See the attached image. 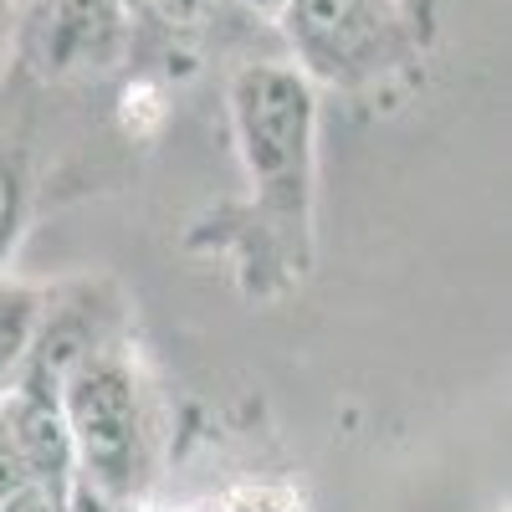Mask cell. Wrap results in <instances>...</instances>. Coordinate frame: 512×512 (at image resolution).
Listing matches in <instances>:
<instances>
[{
    "instance_id": "cell-4",
    "label": "cell",
    "mask_w": 512,
    "mask_h": 512,
    "mask_svg": "<svg viewBox=\"0 0 512 512\" xmlns=\"http://www.w3.org/2000/svg\"><path fill=\"white\" fill-rule=\"evenodd\" d=\"M123 11L118 0H47L31 21L26 52L47 77H88L118 62L123 52Z\"/></svg>"
},
{
    "instance_id": "cell-6",
    "label": "cell",
    "mask_w": 512,
    "mask_h": 512,
    "mask_svg": "<svg viewBox=\"0 0 512 512\" xmlns=\"http://www.w3.org/2000/svg\"><path fill=\"white\" fill-rule=\"evenodd\" d=\"M47 313V297L36 287H11L0 282V395L16 384L21 364H26V349L36 338V323Z\"/></svg>"
},
{
    "instance_id": "cell-12",
    "label": "cell",
    "mask_w": 512,
    "mask_h": 512,
    "mask_svg": "<svg viewBox=\"0 0 512 512\" xmlns=\"http://www.w3.org/2000/svg\"><path fill=\"white\" fill-rule=\"evenodd\" d=\"M241 6H251V11H262V16H277L287 0H241Z\"/></svg>"
},
{
    "instance_id": "cell-3",
    "label": "cell",
    "mask_w": 512,
    "mask_h": 512,
    "mask_svg": "<svg viewBox=\"0 0 512 512\" xmlns=\"http://www.w3.org/2000/svg\"><path fill=\"white\" fill-rule=\"evenodd\" d=\"M277 16L297 62L328 82H359L400 52L390 0H287Z\"/></svg>"
},
{
    "instance_id": "cell-9",
    "label": "cell",
    "mask_w": 512,
    "mask_h": 512,
    "mask_svg": "<svg viewBox=\"0 0 512 512\" xmlns=\"http://www.w3.org/2000/svg\"><path fill=\"white\" fill-rule=\"evenodd\" d=\"M31 472H26V461H21V451H16V441H11V425H6V410H0V497H6L11 487H21Z\"/></svg>"
},
{
    "instance_id": "cell-10",
    "label": "cell",
    "mask_w": 512,
    "mask_h": 512,
    "mask_svg": "<svg viewBox=\"0 0 512 512\" xmlns=\"http://www.w3.org/2000/svg\"><path fill=\"white\" fill-rule=\"evenodd\" d=\"M149 6L169 21V26H195V21H205L210 16V6H216V0H149Z\"/></svg>"
},
{
    "instance_id": "cell-7",
    "label": "cell",
    "mask_w": 512,
    "mask_h": 512,
    "mask_svg": "<svg viewBox=\"0 0 512 512\" xmlns=\"http://www.w3.org/2000/svg\"><path fill=\"white\" fill-rule=\"evenodd\" d=\"M67 487L72 482H47V477H26L0 497V512H67Z\"/></svg>"
},
{
    "instance_id": "cell-8",
    "label": "cell",
    "mask_w": 512,
    "mask_h": 512,
    "mask_svg": "<svg viewBox=\"0 0 512 512\" xmlns=\"http://www.w3.org/2000/svg\"><path fill=\"white\" fill-rule=\"evenodd\" d=\"M16 231H21V175L11 164H0V262H6Z\"/></svg>"
},
{
    "instance_id": "cell-2",
    "label": "cell",
    "mask_w": 512,
    "mask_h": 512,
    "mask_svg": "<svg viewBox=\"0 0 512 512\" xmlns=\"http://www.w3.org/2000/svg\"><path fill=\"white\" fill-rule=\"evenodd\" d=\"M62 415L72 431V461L82 466L77 482L98 487L103 497H123L139 482V395L118 359H88L62 384Z\"/></svg>"
},
{
    "instance_id": "cell-11",
    "label": "cell",
    "mask_w": 512,
    "mask_h": 512,
    "mask_svg": "<svg viewBox=\"0 0 512 512\" xmlns=\"http://www.w3.org/2000/svg\"><path fill=\"white\" fill-rule=\"evenodd\" d=\"M67 512H113V497H103L98 487H88V482L72 477V487H67Z\"/></svg>"
},
{
    "instance_id": "cell-13",
    "label": "cell",
    "mask_w": 512,
    "mask_h": 512,
    "mask_svg": "<svg viewBox=\"0 0 512 512\" xmlns=\"http://www.w3.org/2000/svg\"><path fill=\"white\" fill-rule=\"evenodd\" d=\"M118 6H144V0H118Z\"/></svg>"
},
{
    "instance_id": "cell-5",
    "label": "cell",
    "mask_w": 512,
    "mask_h": 512,
    "mask_svg": "<svg viewBox=\"0 0 512 512\" xmlns=\"http://www.w3.org/2000/svg\"><path fill=\"white\" fill-rule=\"evenodd\" d=\"M11 425V441L26 461L31 477H47V482H72V431H67V415H62V395H41L26 390V384H11V400L0 405Z\"/></svg>"
},
{
    "instance_id": "cell-1",
    "label": "cell",
    "mask_w": 512,
    "mask_h": 512,
    "mask_svg": "<svg viewBox=\"0 0 512 512\" xmlns=\"http://www.w3.org/2000/svg\"><path fill=\"white\" fill-rule=\"evenodd\" d=\"M231 123L246 175L267 210L303 216L313 164V88L303 72L256 62L231 82Z\"/></svg>"
}]
</instances>
